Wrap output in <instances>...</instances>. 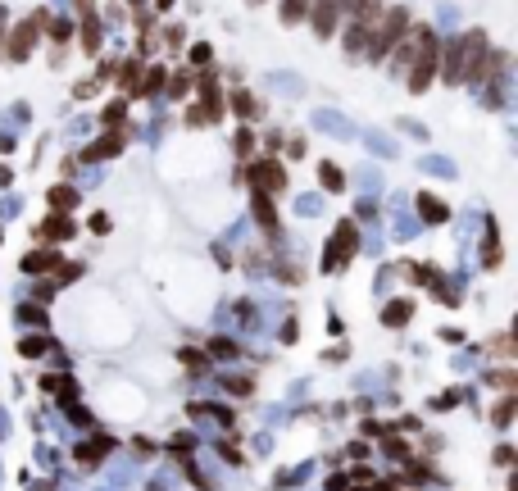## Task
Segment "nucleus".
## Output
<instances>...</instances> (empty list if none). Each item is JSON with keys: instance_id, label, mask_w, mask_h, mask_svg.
<instances>
[{"instance_id": "obj_18", "label": "nucleus", "mask_w": 518, "mask_h": 491, "mask_svg": "<svg viewBox=\"0 0 518 491\" xmlns=\"http://www.w3.org/2000/svg\"><path fill=\"white\" fill-rule=\"evenodd\" d=\"M73 205H77V191H73V186H55V191H50V209H55V214H68Z\"/></svg>"}, {"instance_id": "obj_9", "label": "nucleus", "mask_w": 518, "mask_h": 491, "mask_svg": "<svg viewBox=\"0 0 518 491\" xmlns=\"http://www.w3.org/2000/svg\"><path fill=\"white\" fill-rule=\"evenodd\" d=\"M109 450H114V441H109V436H91V441H82V446H77V464H86V469H91V464H100Z\"/></svg>"}, {"instance_id": "obj_20", "label": "nucleus", "mask_w": 518, "mask_h": 491, "mask_svg": "<svg viewBox=\"0 0 518 491\" xmlns=\"http://www.w3.org/2000/svg\"><path fill=\"white\" fill-rule=\"evenodd\" d=\"M410 314H414L410 300H391V309L382 314V323H387V327H400V323H410Z\"/></svg>"}, {"instance_id": "obj_28", "label": "nucleus", "mask_w": 518, "mask_h": 491, "mask_svg": "<svg viewBox=\"0 0 518 491\" xmlns=\"http://www.w3.org/2000/svg\"><path fill=\"white\" fill-rule=\"evenodd\" d=\"M491 418H496V423H500V427H505V423H509V418H514V396H505V401H500V405H496V414H491Z\"/></svg>"}, {"instance_id": "obj_1", "label": "nucleus", "mask_w": 518, "mask_h": 491, "mask_svg": "<svg viewBox=\"0 0 518 491\" xmlns=\"http://www.w3.org/2000/svg\"><path fill=\"white\" fill-rule=\"evenodd\" d=\"M432 73H437V37H432V28H419L414 32V59L405 64V82H410L414 96L428 91Z\"/></svg>"}, {"instance_id": "obj_31", "label": "nucleus", "mask_w": 518, "mask_h": 491, "mask_svg": "<svg viewBox=\"0 0 518 491\" xmlns=\"http://www.w3.org/2000/svg\"><path fill=\"white\" fill-rule=\"evenodd\" d=\"M491 382H496V387H505V392H509V387H514V373H509V369H496V373H491Z\"/></svg>"}, {"instance_id": "obj_14", "label": "nucleus", "mask_w": 518, "mask_h": 491, "mask_svg": "<svg viewBox=\"0 0 518 491\" xmlns=\"http://www.w3.org/2000/svg\"><path fill=\"white\" fill-rule=\"evenodd\" d=\"M368 41H373V32H368V28H359V23H350V32H345V55H350V59L368 55Z\"/></svg>"}, {"instance_id": "obj_17", "label": "nucleus", "mask_w": 518, "mask_h": 491, "mask_svg": "<svg viewBox=\"0 0 518 491\" xmlns=\"http://www.w3.org/2000/svg\"><path fill=\"white\" fill-rule=\"evenodd\" d=\"M100 50V19H82V55Z\"/></svg>"}, {"instance_id": "obj_4", "label": "nucleus", "mask_w": 518, "mask_h": 491, "mask_svg": "<svg viewBox=\"0 0 518 491\" xmlns=\"http://www.w3.org/2000/svg\"><path fill=\"white\" fill-rule=\"evenodd\" d=\"M46 10L41 14H32V19L28 23H19V28H14L10 37H5V59H14V64H23V59H28V55H32V46H37V37H41V28H46Z\"/></svg>"}, {"instance_id": "obj_13", "label": "nucleus", "mask_w": 518, "mask_h": 491, "mask_svg": "<svg viewBox=\"0 0 518 491\" xmlns=\"http://www.w3.org/2000/svg\"><path fill=\"white\" fill-rule=\"evenodd\" d=\"M350 19L359 23V28H378V19H382V0H355V10H350Z\"/></svg>"}, {"instance_id": "obj_22", "label": "nucleus", "mask_w": 518, "mask_h": 491, "mask_svg": "<svg viewBox=\"0 0 518 491\" xmlns=\"http://www.w3.org/2000/svg\"><path fill=\"white\" fill-rule=\"evenodd\" d=\"M318 182H323L327 191H341L345 177H341V169H336V164H318Z\"/></svg>"}, {"instance_id": "obj_6", "label": "nucleus", "mask_w": 518, "mask_h": 491, "mask_svg": "<svg viewBox=\"0 0 518 491\" xmlns=\"http://www.w3.org/2000/svg\"><path fill=\"white\" fill-rule=\"evenodd\" d=\"M250 177H255V191H259V196H278L282 186H287V173H282L278 160H259L255 169H250Z\"/></svg>"}, {"instance_id": "obj_33", "label": "nucleus", "mask_w": 518, "mask_h": 491, "mask_svg": "<svg viewBox=\"0 0 518 491\" xmlns=\"http://www.w3.org/2000/svg\"><path fill=\"white\" fill-rule=\"evenodd\" d=\"M237 155H250V128H241V137H237Z\"/></svg>"}, {"instance_id": "obj_8", "label": "nucleus", "mask_w": 518, "mask_h": 491, "mask_svg": "<svg viewBox=\"0 0 518 491\" xmlns=\"http://www.w3.org/2000/svg\"><path fill=\"white\" fill-rule=\"evenodd\" d=\"M37 237H41L46 246H59V241H68V237H73V218H68V214H50V218H41Z\"/></svg>"}, {"instance_id": "obj_19", "label": "nucleus", "mask_w": 518, "mask_h": 491, "mask_svg": "<svg viewBox=\"0 0 518 491\" xmlns=\"http://www.w3.org/2000/svg\"><path fill=\"white\" fill-rule=\"evenodd\" d=\"M164 68H146V73H141V82H137V96H155V91L164 87Z\"/></svg>"}, {"instance_id": "obj_12", "label": "nucleus", "mask_w": 518, "mask_h": 491, "mask_svg": "<svg viewBox=\"0 0 518 491\" xmlns=\"http://www.w3.org/2000/svg\"><path fill=\"white\" fill-rule=\"evenodd\" d=\"M41 392H50V396H59V401H68V405H73L77 382H73V378H64V373H46V378H41Z\"/></svg>"}, {"instance_id": "obj_2", "label": "nucleus", "mask_w": 518, "mask_h": 491, "mask_svg": "<svg viewBox=\"0 0 518 491\" xmlns=\"http://www.w3.org/2000/svg\"><path fill=\"white\" fill-rule=\"evenodd\" d=\"M405 28H410V10H387L382 14L378 28H373V41H368V59H387V55L400 46Z\"/></svg>"}, {"instance_id": "obj_16", "label": "nucleus", "mask_w": 518, "mask_h": 491, "mask_svg": "<svg viewBox=\"0 0 518 491\" xmlns=\"http://www.w3.org/2000/svg\"><path fill=\"white\" fill-rule=\"evenodd\" d=\"M300 19H309V0H282V23L296 28Z\"/></svg>"}, {"instance_id": "obj_5", "label": "nucleus", "mask_w": 518, "mask_h": 491, "mask_svg": "<svg viewBox=\"0 0 518 491\" xmlns=\"http://www.w3.org/2000/svg\"><path fill=\"white\" fill-rule=\"evenodd\" d=\"M355 246H359L355 223H341V228H336V237L327 241V251H323V269H327V273H341L345 264L355 260Z\"/></svg>"}, {"instance_id": "obj_32", "label": "nucleus", "mask_w": 518, "mask_h": 491, "mask_svg": "<svg viewBox=\"0 0 518 491\" xmlns=\"http://www.w3.org/2000/svg\"><path fill=\"white\" fill-rule=\"evenodd\" d=\"M23 323H46V314L37 305H23Z\"/></svg>"}, {"instance_id": "obj_11", "label": "nucleus", "mask_w": 518, "mask_h": 491, "mask_svg": "<svg viewBox=\"0 0 518 491\" xmlns=\"http://www.w3.org/2000/svg\"><path fill=\"white\" fill-rule=\"evenodd\" d=\"M123 151V132H105L96 146H86L82 160H109V155H119Z\"/></svg>"}, {"instance_id": "obj_30", "label": "nucleus", "mask_w": 518, "mask_h": 491, "mask_svg": "<svg viewBox=\"0 0 518 491\" xmlns=\"http://www.w3.org/2000/svg\"><path fill=\"white\" fill-rule=\"evenodd\" d=\"M186 128H209V114L200 105H191V109H186Z\"/></svg>"}, {"instance_id": "obj_35", "label": "nucleus", "mask_w": 518, "mask_h": 491, "mask_svg": "<svg viewBox=\"0 0 518 491\" xmlns=\"http://www.w3.org/2000/svg\"><path fill=\"white\" fill-rule=\"evenodd\" d=\"M250 5H259V0H250Z\"/></svg>"}, {"instance_id": "obj_29", "label": "nucleus", "mask_w": 518, "mask_h": 491, "mask_svg": "<svg viewBox=\"0 0 518 491\" xmlns=\"http://www.w3.org/2000/svg\"><path fill=\"white\" fill-rule=\"evenodd\" d=\"M232 105H237V114H255V96H250V91H237V96H232Z\"/></svg>"}, {"instance_id": "obj_3", "label": "nucleus", "mask_w": 518, "mask_h": 491, "mask_svg": "<svg viewBox=\"0 0 518 491\" xmlns=\"http://www.w3.org/2000/svg\"><path fill=\"white\" fill-rule=\"evenodd\" d=\"M477 46H486L482 32H464L459 41L445 46V55H437V68H441L445 82H464V68H468V55L477 50Z\"/></svg>"}, {"instance_id": "obj_10", "label": "nucleus", "mask_w": 518, "mask_h": 491, "mask_svg": "<svg viewBox=\"0 0 518 491\" xmlns=\"http://www.w3.org/2000/svg\"><path fill=\"white\" fill-rule=\"evenodd\" d=\"M55 269H64L55 251H32L28 260H23V273H32V278H41V273H55Z\"/></svg>"}, {"instance_id": "obj_15", "label": "nucleus", "mask_w": 518, "mask_h": 491, "mask_svg": "<svg viewBox=\"0 0 518 491\" xmlns=\"http://www.w3.org/2000/svg\"><path fill=\"white\" fill-rule=\"evenodd\" d=\"M255 218L264 223V232H269V237H278V214H273V196H259V191H255Z\"/></svg>"}, {"instance_id": "obj_26", "label": "nucleus", "mask_w": 518, "mask_h": 491, "mask_svg": "<svg viewBox=\"0 0 518 491\" xmlns=\"http://www.w3.org/2000/svg\"><path fill=\"white\" fill-rule=\"evenodd\" d=\"M119 82H123V87H132V91H137V82H141V64H137V59L119 68Z\"/></svg>"}, {"instance_id": "obj_21", "label": "nucleus", "mask_w": 518, "mask_h": 491, "mask_svg": "<svg viewBox=\"0 0 518 491\" xmlns=\"http://www.w3.org/2000/svg\"><path fill=\"white\" fill-rule=\"evenodd\" d=\"M419 214L428 218V223H441V218L450 214V209H445L441 200H432V196H419Z\"/></svg>"}, {"instance_id": "obj_24", "label": "nucleus", "mask_w": 518, "mask_h": 491, "mask_svg": "<svg viewBox=\"0 0 518 491\" xmlns=\"http://www.w3.org/2000/svg\"><path fill=\"white\" fill-rule=\"evenodd\" d=\"M123 114H128V105H123V100H114V105H109V109H105V119H100V123H105V128H109V132H119Z\"/></svg>"}, {"instance_id": "obj_27", "label": "nucleus", "mask_w": 518, "mask_h": 491, "mask_svg": "<svg viewBox=\"0 0 518 491\" xmlns=\"http://www.w3.org/2000/svg\"><path fill=\"white\" fill-rule=\"evenodd\" d=\"M209 355H214V360H232V355H237V346H232V341H223V337H214V341H209Z\"/></svg>"}, {"instance_id": "obj_25", "label": "nucleus", "mask_w": 518, "mask_h": 491, "mask_svg": "<svg viewBox=\"0 0 518 491\" xmlns=\"http://www.w3.org/2000/svg\"><path fill=\"white\" fill-rule=\"evenodd\" d=\"M164 82H169L164 91H169V96H178V100H182L186 87H191V77H186V73H173V77H164Z\"/></svg>"}, {"instance_id": "obj_34", "label": "nucleus", "mask_w": 518, "mask_h": 491, "mask_svg": "<svg viewBox=\"0 0 518 491\" xmlns=\"http://www.w3.org/2000/svg\"><path fill=\"white\" fill-rule=\"evenodd\" d=\"M0 32H5V10H0Z\"/></svg>"}, {"instance_id": "obj_7", "label": "nucleus", "mask_w": 518, "mask_h": 491, "mask_svg": "<svg viewBox=\"0 0 518 491\" xmlns=\"http://www.w3.org/2000/svg\"><path fill=\"white\" fill-rule=\"evenodd\" d=\"M341 10H345V0H318V5H314L309 23H314V32L323 37V41L336 32V23H341Z\"/></svg>"}, {"instance_id": "obj_23", "label": "nucleus", "mask_w": 518, "mask_h": 491, "mask_svg": "<svg viewBox=\"0 0 518 491\" xmlns=\"http://www.w3.org/2000/svg\"><path fill=\"white\" fill-rule=\"evenodd\" d=\"M23 355H28V360H37V355H46V350H50V337H41V332H32V337H23Z\"/></svg>"}]
</instances>
